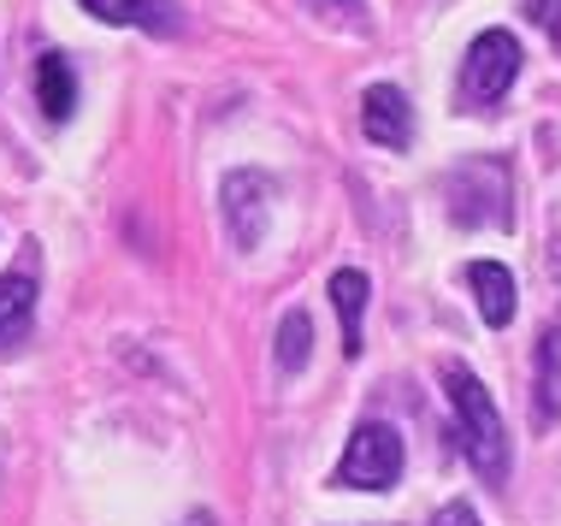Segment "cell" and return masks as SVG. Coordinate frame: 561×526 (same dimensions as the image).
I'll list each match as a JSON object with an SVG mask.
<instances>
[{
	"instance_id": "obj_12",
	"label": "cell",
	"mask_w": 561,
	"mask_h": 526,
	"mask_svg": "<svg viewBox=\"0 0 561 526\" xmlns=\"http://www.w3.org/2000/svg\"><path fill=\"white\" fill-rule=\"evenodd\" d=\"M83 12H95V19L107 24H142V30H160L165 24V7L172 0H78Z\"/></svg>"
},
{
	"instance_id": "obj_7",
	"label": "cell",
	"mask_w": 561,
	"mask_h": 526,
	"mask_svg": "<svg viewBox=\"0 0 561 526\" xmlns=\"http://www.w3.org/2000/svg\"><path fill=\"white\" fill-rule=\"evenodd\" d=\"M467 284H473V296H479V313H484V325H503L514 320V273L503 261H473L467 266Z\"/></svg>"
},
{
	"instance_id": "obj_10",
	"label": "cell",
	"mask_w": 561,
	"mask_h": 526,
	"mask_svg": "<svg viewBox=\"0 0 561 526\" xmlns=\"http://www.w3.org/2000/svg\"><path fill=\"white\" fill-rule=\"evenodd\" d=\"M538 426H556L561 420V332H543L538 343V402H533Z\"/></svg>"
},
{
	"instance_id": "obj_8",
	"label": "cell",
	"mask_w": 561,
	"mask_h": 526,
	"mask_svg": "<svg viewBox=\"0 0 561 526\" xmlns=\"http://www.w3.org/2000/svg\"><path fill=\"white\" fill-rule=\"evenodd\" d=\"M36 101H42V113H48L54 125L71 118V107H78V78H71L66 54H42L36 59Z\"/></svg>"
},
{
	"instance_id": "obj_2",
	"label": "cell",
	"mask_w": 561,
	"mask_h": 526,
	"mask_svg": "<svg viewBox=\"0 0 561 526\" xmlns=\"http://www.w3.org/2000/svg\"><path fill=\"white\" fill-rule=\"evenodd\" d=\"M514 78H520V42L508 30H484L461 59V107H496Z\"/></svg>"
},
{
	"instance_id": "obj_15",
	"label": "cell",
	"mask_w": 561,
	"mask_h": 526,
	"mask_svg": "<svg viewBox=\"0 0 561 526\" xmlns=\"http://www.w3.org/2000/svg\"><path fill=\"white\" fill-rule=\"evenodd\" d=\"M432 526H479V515H473V503H449V508H437Z\"/></svg>"
},
{
	"instance_id": "obj_4",
	"label": "cell",
	"mask_w": 561,
	"mask_h": 526,
	"mask_svg": "<svg viewBox=\"0 0 561 526\" xmlns=\"http://www.w3.org/2000/svg\"><path fill=\"white\" fill-rule=\"evenodd\" d=\"M455 225H508V172L496 160H467L444 178Z\"/></svg>"
},
{
	"instance_id": "obj_17",
	"label": "cell",
	"mask_w": 561,
	"mask_h": 526,
	"mask_svg": "<svg viewBox=\"0 0 561 526\" xmlns=\"http://www.w3.org/2000/svg\"><path fill=\"white\" fill-rule=\"evenodd\" d=\"M184 526H214V521H207V515H190V521H184Z\"/></svg>"
},
{
	"instance_id": "obj_5",
	"label": "cell",
	"mask_w": 561,
	"mask_h": 526,
	"mask_svg": "<svg viewBox=\"0 0 561 526\" xmlns=\"http://www.w3.org/2000/svg\"><path fill=\"white\" fill-rule=\"evenodd\" d=\"M225 219H231V237L242 249H254L266 237V207H272V184L261 172H231L225 178Z\"/></svg>"
},
{
	"instance_id": "obj_3",
	"label": "cell",
	"mask_w": 561,
	"mask_h": 526,
	"mask_svg": "<svg viewBox=\"0 0 561 526\" xmlns=\"http://www.w3.org/2000/svg\"><path fill=\"white\" fill-rule=\"evenodd\" d=\"M397 473H402V438H397V426H385V420H360V426L348 432L343 461H337V485L385 491V485H397Z\"/></svg>"
},
{
	"instance_id": "obj_1",
	"label": "cell",
	"mask_w": 561,
	"mask_h": 526,
	"mask_svg": "<svg viewBox=\"0 0 561 526\" xmlns=\"http://www.w3.org/2000/svg\"><path fill=\"white\" fill-rule=\"evenodd\" d=\"M444 385H449V409H455V438H461L473 473L491 479V485H503L508 479V432H503V414H496L491 390H484L479 373L461 367V361L444 367Z\"/></svg>"
},
{
	"instance_id": "obj_9",
	"label": "cell",
	"mask_w": 561,
	"mask_h": 526,
	"mask_svg": "<svg viewBox=\"0 0 561 526\" xmlns=\"http://www.w3.org/2000/svg\"><path fill=\"white\" fill-rule=\"evenodd\" d=\"M331 302H337V320H343V355L355 361L360 355V313H367V273H355V266L331 273Z\"/></svg>"
},
{
	"instance_id": "obj_13",
	"label": "cell",
	"mask_w": 561,
	"mask_h": 526,
	"mask_svg": "<svg viewBox=\"0 0 561 526\" xmlns=\"http://www.w3.org/2000/svg\"><path fill=\"white\" fill-rule=\"evenodd\" d=\"M308 355H313V320L301 308H290L278 320V367L284 373H301V367H308Z\"/></svg>"
},
{
	"instance_id": "obj_6",
	"label": "cell",
	"mask_w": 561,
	"mask_h": 526,
	"mask_svg": "<svg viewBox=\"0 0 561 526\" xmlns=\"http://www.w3.org/2000/svg\"><path fill=\"white\" fill-rule=\"evenodd\" d=\"M360 130L378 142V148H408L414 142V107L397 83H373L360 95Z\"/></svg>"
},
{
	"instance_id": "obj_11",
	"label": "cell",
	"mask_w": 561,
	"mask_h": 526,
	"mask_svg": "<svg viewBox=\"0 0 561 526\" xmlns=\"http://www.w3.org/2000/svg\"><path fill=\"white\" fill-rule=\"evenodd\" d=\"M30 308H36V284L24 273H7L0 278V350L30 332Z\"/></svg>"
},
{
	"instance_id": "obj_14",
	"label": "cell",
	"mask_w": 561,
	"mask_h": 526,
	"mask_svg": "<svg viewBox=\"0 0 561 526\" xmlns=\"http://www.w3.org/2000/svg\"><path fill=\"white\" fill-rule=\"evenodd\" d=\"M526 19L538 30H550V42L561 48V0H526Z\"/></svg>"
},
{
	"instance_id": "obj_16",
	"label": "cell",
	"mask_w": 561,
	"mask_h": 526,
	"mask_svg": "<svg viewBox=\"0 0 561 526\" xmlns=\"http://www.w3.org/2000/svg\"><path fill=\"white\" fill-rule=\"evenodd\" d=\"M313 12H325V19H355L360 12V0H308Z\"/></svg>"
}]
</instances>
